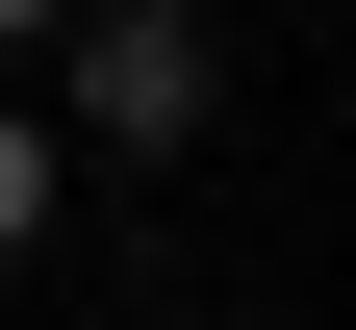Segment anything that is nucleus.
Listing matches in <instances>:
<instances>
[{"instance_id":"obj_1","label":"nucleus","mask_w":356,"mask_h":330,"mask_svg":"<svg viewBox=\"0 0 356 330\" xmlns=\"http://www.w3.org/2000/svg\"><path fill=\"white\" fill-rule=\"evenodd\" d=\"M51 76H76V153H204L229 26H204V0H76V26H51Z\"/></svg>"},{"instance_id":"obj_3","label":"nucleus","mask_w":356,"mask_h":330,"mask_svg":"<svg viewBox=\"0 0 356 330\" xmlns=\"http://www.w3.org/2000/svg\"><path fill=\"white\" fill-rule=\"evenodd\" d=\"M51 26H76V0H0V51H51Z\"/></svg>"},{"instance_id":"obj_2","label":"nucleus","mask_w":356,"mask_h":330,"mask_svg":"<svg viewBox=\"0 0 356 330\" xmlns=\"http://www.w3.org/2000/svg\"><path fill=\"white\" fill-rule=\"evenodd\" d=\"M51 178H76V127H26V102H0V254L51 229Z\"/></svg>"}]
</instances>
